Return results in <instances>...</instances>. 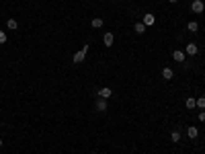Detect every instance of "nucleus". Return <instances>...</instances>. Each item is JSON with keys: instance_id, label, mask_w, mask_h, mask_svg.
Wrapping results in <instances>:
<instances>
[{"instance_id": "f257e3e1", "label": "nucleus", "mask_w": 205, "mask_h": 154, "mask_svg": "<svg viewBox=\"0 0 205 154\" xmlns=\"http://www.w3.org/2000/svg\"><path fill=\"white\" fill-rule=\"evenodd\" d=\"M191 10H193L195 15H201V12L205 10V4H203V0H193V2H191Z\"/></svg>"}, {"instance_id": "f03ea898", "label": "nucleus", "mask_w": 205, "mask_h": 154, "mask_svg": "<svg viewBox=\"0 0 205 154\" xmlns=\"http://www.w3.org/2000/svg\"><path fill=\"white\" fill-rule=\"evenodd\" d=\"M172 58H174V62H179V64H183V66L187 68V62H185V51H181V50L172 51Z\"/></svg>"}, {"instance_id": "7ed1b4c3", "label": "nucleus", "mask_w": 205, "mask_h": 154, "mask_svg": "<svg viewBox=\"0 0 205 154\" xmlns=\"http://www.w3.org/2000/svg\"><path fill=\"white\" fill-rule=\"evenodd\" d=\"M142 23H144L146 27H152L154 23H156V17L152 15V12H146V15H144V21H142Z\"/></svg>"}, {"instance_id": "20e7f679", "label": "nucleus", "mask_w": 205, "mask_h": 154, "mask_svg": "<svg viewBox=\"0 0 205 154\" xmlns=\"http://www.w3.org/2000/svg\"><path fill=\"white\" fill-rule=\"evenodd\" d=\"M84 58H86V51H82V50H80V51H76V54H74L72 62H74V64H82V62H84Z\"/></svg>"}, {"instance_id": "39448f33", "label": "nucleus", "mask_w": 205, "mask_h": 154, "mask_svg": "<svg viewBox=\"0 0 205 154\" xmlns=\"http://www.w3.org/2000/svg\"><path fill=\"white\" fill-rule=\"evenodd\" d=\"M197 51H199L197 43H189V45L185 47V54H187V55H197Z\"/></svg>"}, {"instance_id": "423d86ee", "label": "nucleus", "mask_w": 205, "mask_h": 154, "mask_svg": "<svg viewBox=\"0 0 205 154\" xmlns=\"http://www.w3.org/2000/svg\"><path fill=\"white\" fill-rule=\"evenodd\" d=\"M102 41H105V45H107V47H111L113 41H115V35H113V33H105V35H102Z\"/></svg>"}, {"instance_id": "0eeeda50", "label": "nucleus", "mask_w": 205, "mask_h": 154, "mask_svg": "<svg viewBox=\"0 0 205 154\" xmlns=\"http://www.w3.org/2000/svg\"><path fill=\"white\" fill-rule=\"evenodd\" d=\"M97 111H107V101L105 99H101V97H98V101H97Z\"/></svg>"}, {"instance_id": "6e6552de", "label": "nucleus", "mask_w": 205, "mask_h": 154, "mask_svg": "<svg viewBox=\"0 0 205 154\" xmlns=\"http://www.w3.org/2000/svg\"><path fill=\"white\" fill-rule=\"evenodd\" d=\"M98 97L107 101L109 97H111V89H107V86H105V89H101V90H98Z\"/></svg>"}, {"instance_id": "1a4fd4ad", "label": "nucleus", "mask_w": 205, "mask_h": 154, "mask_svg": "<svg viewBox=\"0 0 205 154\" xmlns=\"http://www.w3.org/2000/svg\"><path fill=\"white\" fill-rule=\"evenodd\" d=\"M170 142H174V144L181 142V132H179V129H174V132L170 134Z\"/></svg>"}, {"instance_id": "9d476101", "label": "nucleus", "mask_w": 205, "mask_h": 154, "mask_svg": "<svg viewBox=\"0 0 205 154\" xmlns=\"http://www.w3.org/2000/svg\"><path fill=\"white\" fill-rule=\"evenodd\" d=\"M185 105H187V109H195V107H197V99H193V97H189V99L185 101Z\"/></svg>"}, {"instance_id": "9b49d317", "label": "nucleus", "mask_w": 205, "mask_h": 154, "mask_svg": "<svg viewBox=\"0 0 205 154\" xmlns=\"http://www.w3.org/2000/svg\"><path fill=\"white\" fill-rule=\"evenodd\" d=\"M172 76H174V72H172V70H170V68H164V70H162V78H166V80H170V78H172Z\"/></svg>"}, {"instance_id": "f8f14e48", "label": "nucleus", "mask_w": 205, "mask_h": 154, "mask_svg": "<svg viewBox=\"0 0 205 154\" xmlns=\"http://www.w3.org/2000/svg\"><path fill=\"white\" fill-rule=\"evenodd\" d=\"M187 136H189L191 140L197 138V136H199V129H197V128H189V129H187Z\"/></svg>"}, {"instance_id": "ddd939ff", "label": "nucleus", "mask_w": 205, "mask_h": 154, "mask_svg": "<svg viewBox=\"0 0 205 154\" xmlns=\"http://www.w3.org/2000/svg\"><path fill=\"white\" fill-rule=\"evenodd\" d=\"M187 29H189V31H191V33H197V31H199V25H197L195 21H191L189 25H187Z\"/></svg>"}, {"instance_id": "4468645a", "label": "nucleus", "mask_w": 205, "mask_h": 154, "mask_svg": "<svg viewBox=\"0 0 205 154\" xmlns=\"http://www.w3.org/2000/svg\"><path fill=\"white\" fill-rule=\"evenodd\" d=\"M133 29H136L137 35H142L144 31H146V25H144V23H136V27H133Z\"/></svg>"}, {"instance_id": "2eb2a0df", "label": "nucleus", "mask_w": 205, "mask_h": 154, "mask_svg": "<svg viewBox=\"0 0 205 154\" xmlns=\"http://www.w3.org/2000/svg\"><path fill=\"white\" fill-rule=\"evenodd\" d=\"M197 107H199L201 111L205 109V97H199V99H197Z\"/></svg>"}, {"instance_id": "dca6fc26", "label": "nucleus", "mask_w": 205, "mask_h": 154, "mask_svg": "<svg viewBox=\"0 0 205 154\" xmlns=\"http://www.w3.org/2000/svg\"><path fill=\"white\" fill-rule=\"evenodd\" d=\"M93 27H94V29H101V27H102V19H93Z\"/></svg>"}, {"instance_id": "f3484780", "label": "nucleus", "mask_w": 205, "mask_h": 154, "mask_svg": "<svg viewBox=\"0 0 205 154\" xmlns=\"http://www.w3.org/2000/svg\"><path fill=\"white\" fill-rule=\"evenodd\" d=\"M6 27H8V29H17V27H19V23H17L15 19H10L8 23H6Z\"/></svg>"}, {"instance_id": "a211bd4d", "label": "nucleus", "mask_w": 205, "mask_h": 154, "mask_svg": "<svg viewBox=\"0 0 205 154\" xmlns=\"http://www.w3.org/2000/svg\"><path fill=\"white\" fill-rule=\"evenodd\" d=\"M0 43H6V33L0 29Z\"/></svg>"}, {"instance_id": "6ab92c4d", "label": "nucleus", "mask_w": 205, "mask_h": 154, "mask_svg": "<svg viewBox=\"0 0 205 154\" xmlns=\"http://www.w3.org/2000/svg\"><path fill=\"white\" fill-rule=\"evenodd\" d=\"M197 117H199V121L203 123V121H205V111H199V115H197Z\"/></svg>"}, {"instance_id": "aec40b11", "label": "nucleus", "mask_w": 205, "mask_h": 154, "mask_svg": "<svg viewBox=\"0 0 205 154\" xmlns=\"http://www.w3.org/2000/svg\"><path fill=\"white\" fill-rule=\"evenodd\" d=\"M168 2H172V4H174V2H179V0H168Z\"/></svg>"}, {"instance_id": "412c9836", "label": "nucleus", "mask_w": 205, "mask_h": 154, "mask_svg": "<svg viewBox=\"0 0 205 154\" xmlns=\"http://www.w3.org/2000/svg\"><path fill=\"white\" fill-rule=\"evenodd\" d=\"M0 148H2V138H0Z\"/></svg>"}]
</instances>
